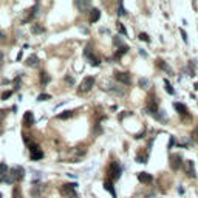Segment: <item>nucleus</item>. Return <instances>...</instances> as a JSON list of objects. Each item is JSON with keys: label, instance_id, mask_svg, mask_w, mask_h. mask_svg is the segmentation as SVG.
Here are the masks:
<instances>
[{"label": "nucleus", "instance_id": "obj_1", "mask_svg": "<svg viewBox=\"0 0 198 198\" xmlns=\"http://www.w3.org/2000/svg\"><path fill=\"white\" fill-rule=\"evenodd\" d=\"M107 174H109V180L113 183V181H116L118 178L121 177L122 169H121V166L118 164L116 161H112V163H110V166H109V169H107Z\"/></svg>", "mask_w": 198, "mask_h": 198}, {"label": "nucleus", "instance_id": "obj_2", "mask_svg": "<svg viewBox=\"0 0 198 198\" xmlns=\"http://www.w3.org/2000/svg\"><path fill=\"white\" fill-rule=\"evenodd\" d=\"M84 56L87 57V60L90 62V65H93V67H98V65H101V59L93 53V50H91L90 47H85L84 50Z\"/></svg>", "mask_w": 198, "mask_h": 198}, {"label": "nucleus", "instance_id": "obj_3", "mask_svg": "<svg viewBox=\"0 0 198 198\" xmlns=\"http://www.w3.org/2000/svg\"><path fill=\"white\" fill-rule=\"evenodd\" d=\"M76 189H77L76 183H68V184H63V186L60 187V193L65 195V196L76 198Z\"/></svg>", "mask_w": 198, "mask_h": 198}, {"label": "nucleus", "instance_id": "obj_4", "mask_svg": "<svg viewBox=\"0 0 198 198\" xmlns=\"http://www.w3.org/2000/svg\"><path fill=\"white\" fill-rule=\"evenodd\" d=\"M30 153H31V160L33 161H39L44 158V152L37 144H30Z\"/></svg>", "mask_w": 198, "mask_h": 198}, {"label": "nucleus", "instance_id": "obj_5", "mask_svg": "<svg viewBox=\"0 0 198 198\" xmlns=\"http://www.w3.org/2000/svg\"><path fill=\"white\" fill-rule=\"evenodd\" d=\"M93 85H95V77H93V76L85 77L84 81H82V84H81V87H79V93H85V91H90L91 88H93Z\"/></svg>", "mask_w": 198, "mask_h": 198}, {"label": "nucleus", "instance_id": "obj_6", "mask_svg": "<svg viewBox=\"0 0 198 198\" xmlns=\"http://www.w3.org/2000/svg\"><path fill=\"white\" fill-rule=\"evenodd\" d=\"M147 113H150V115H156V112H160L158 110V101H156V98L152 95L150 98H147Z\"/></svg>", "mask_w": 198, "mask_h": 198}, {"label": "nucleus", "instance_id": "obj_7", "mask_svg": "<svg viewBox=\"0 0 198 198\" xmlns=\"http://www.w3.org/2000/svg\"><path fill=\"white\" fill-rule=\"evenodd\" d=\"M9 175L14 178V181H20V180H23V177H25V169H23L22 166H16V167H12V169L9 170Z\"/></svg>", "mask_w": 198, "mask_h": 198}, {"label": "nucleus", "instance_id": "obj_8", "mask_svg": "<svg viewBox=\"0 0 198 198\" xmlns=\"http://www.w3.org/2000/svg\"><path fill=\"white\" fill-rule=\"evenodd\" d=\"M115 77H116V81H119L121 84H125V85L131 84V77L127 71L125 73H115Z\"/></svg>", "mask_w": 198, "mask_h": 198}, {"label": "nucleus", "instance_id": "obj_9", "mask_svg": "<svg viewBox=\"0 0 198 198\" xmlns=\"http://www.w3.org/2000/svg\"><path fill=\"white\" fill-rule=\"evenodd\" d=\"M183 161H181V156L180 155H172L170 156V167H172L174 170H178L181 167Z\"/></svg>", "mask_w": 198, "mask_h": 198}, {"label": "nucleus", "instance_id": "obj_10", "mask_svg": "<svg viewBox=\"0 0 198 198\" xmlns=\"http://www.w3.org/2000/svg\"><path fill=\"white\" fill-rule=\"evenodd\" d=\"M23 125L25 127L34 125V115H33V112H25V115H23Z\"/></svg>", "mask_w": 198, "mask_h": 198}, {"label": "nucleus", "instance_id": "obj_11", "mask_svg": "<svg viewBox=\"0 0 198 198\" xmlns=\"http://www.w3.org/2000/svg\"><path fill=\"white\" fill-rule=\"evenodd\" d=\"M186 174L189 178H195V166H193V161L192 160H187L186 161Z\"/></svg>", "mask_w": 198, "mask_h": 198}, {"label": "nucleus", "instance_id": "obj_12", "mask_svg": "<svg viewBox=\"0 0 198 198\" xmlns=\"http://www.w3.org/2000/svg\"><path fill=\"white\" fill-rule=\"evenodd\" d=\"M152 180H153V177H152L150 174H147V172H139V174H138V181H139V183L149 184Z\"/></svg>", "mask_w": 198, "mask_h": 198}, {"label": "nucleus", "instance_id": "obj_13", "mask_svg": "<svg viewBox=\"0 0 198 198\" xmlns=\"http://www.w3.org/2000/svg\"><path fill=\"white\" fill-rule=\"evenodd\" d=\"M99 19H101V11L96 9V8H93V9L90 11V23H96Z\"/></svg>", "mask_w": 198, "mask_h": 198}, {"label": "nucleus", "instance_id": "obj_14", "mask_svg": "<svg viewBox=\"0 0 198 198\" xmlns=\"http://www.w3.org/2000/svg\"><path fill=\"white\" fill-rule=\"evenodd\" d=\"M28 67H37L39 65V57L36 56V54H31L28 59H26V62H25Z\"/></svg>", "mask_w": 198, "mask_h": 198}, {"label": "nucleus", "instance_id": "obj_15", "mask_svg": "<svg viewBox=\"0 0 198 198\" xmlns=\"http://www.w3.org/2000/svg\"><path fill=\"white\" fill-rule=\"evenodd\" d=\"M174 107L177 109V112L180 113V115H187V107L184 104H181V102H174Z\"/></svg>", "mask_w": 198, "mask_h": 198}, {"label": "nucleus", "instance_id": "obj_16", "mask_svg": "<svg viewBox=\"0 0 198 198\" xmlns=\"http://www.w3.org/2000/svg\"><path fill=\"white\" fill-rule=\"evenodd\" d=\"M104 189H105V190H109V192L112 193L113 198H116V192H115V187H113V183H112L110 180H107V181L104 183Z\"/></svg>", "mask_w": 198, "mask_h": 198}, {"label": "nucleus", "instance_id": "obj_17", "mask_svg": "<svg viewBox=\"0 0 198 198\" xmlns=\"http://www.w3.org/2000/svg\"><path fill=\"white\" fill-rule=\"evenodd\" d=\"M37 11H39V5L36 3V5H34V6H33V8H31V9L28 11V17H26V19H25L23 22H30V20H31V19H33V17H34V16L37 14Z\"/></svg>", "mask_w": 198, "mask_h": 198}, {"label": "nucleus", "instance_id": "obj_18", "mask_svg": "<svg viewBox=\"0 0 198 198\" xmlns=\"http://www.w3.org/2000/svg\"><path fill=\"white\" fill-rule=\"evenodd\" d=\"M44 31H45V28H44L42 25H39V23H34V25L31 26V33H33V34H42Z\"/></svg>", "mask_w": 198, "mask_h": 198}, {"label": "nucleus", "instance_id": "obj_19", "mask_svg": "<svg viewBox=\"0 0 198 198\" xmlns=\"http://www.w3.org/2000/svg\"><path fill=\"white\" fill-rule=\"evenodd\" d=\"M50 81H51L50 74L45 73V71H42V73H41V84H42V85H47V84H50Z\"/></svg>", "mask_w": 198, "mask_h": 198}, {"label": "nucleus", "instance_id": "obj_20", "mask_svg": "<svg viewBox=\"0 0 198 198\" xmlns=\"http://www.w3.org/2000/svg\"><path fill=\"white\" fill-rule=\"evenodd\" d=\"M44 189H45V186H42V184H37V186H34V187L31 189V193H33L34 196H39Z\"/></svg>", "mask_w": 198, "mask_h": 198}, {"label": "nucleus", "instance_id": "obj_21", "mask_svg": "<svg viewBox=\"0 0 198 198\" xmlns=\"http://www.w3.org/2000/svg\"><path fill=\"white\" fill-rule=\"evenodd\" d=\"M73 115H74L73 110H67V112H63V113L57 115V118H59V119H68V118H71Z\"/></svg>", "mask_w": 198, "mask_h": 198}, {"label": "nucleus", "instance_id": "obj_22", "mask_svg": "<svg viewBox=\"0 0 198 198\" xmlns=\"http://www.w3.org/2000/svg\"><path fill=\"white\" fill-rule=\"evenodd\" d=\"M156 63H158V67H160L161 70H166V71H169V67H167V65H166V62H164V60L158 59V60H156Z\"/></svg>", "mask_w": 198, "mask_h": 198}, {"label": "nucleus", "instance_id": "obj_23", "mask_svg": "<svg viewBox=\"0 0 198 198\" xmlns=\"http://www.w3.org/2000/svg\"><path fill=\"white\" fill-rule=\"evenodd\" d=\"M164 84H166V91H167V93H169V95H175V90H174L172 87H170V84H169L167 79L164 81Z\"/></svg>", "mask_w": 198, "mask_h": 198}, {"label": "nucleus", "instance_id": "obj_24", "mask_svg": "<svg viewBox=\"0 0 198 198\" xmlns=\"http://www.w3.org/2000/svg\"><path fill=\"white\" fill-rule=\"evenodd\" d=\"M48 99H51V96L47 95V93H42V95L37 96V101H41V102H42V101H48Z\"/></svg>", "mask_w": 198, "mask_h": 198}, {"label": "nucleus", "instance_id": "obj_25", "mask_svg": "<svg viewBox=\"0 0 198 198\" xmlns=\"http://www.w3.org/2000/svg\"><path fill=\"white\" fill-rule=\"evenodd\" d=\"M136 161L138 163H147V156L146 155H138L136 156Z\"/></svg>", "mask_w": 198, "mask_h": 198}, {"label": "nucleus", "instance_id": "obj_26", "mask_svg": "<svg viewBox=\"0 0 198 198\" xmlns=\"http://www.w3.org/2000/svg\"><path fill=\"white\" fill-rule=\"evenodd\" d=\"M139 85H141V88H147L149 87V81H147V79H139Z\"/></svg>", "mask_w": 198, "mask_h": 198}, {"label": "nucleus", "instance_id": "obj_27", "mask_svg": "<svg viewBox=\"0 0 198 198\" xmlns=\"http://www.w3.org/2000/svg\"><path fill=\"white\" fill-rule=\"evenodd\" d=\"M118 30H119V33H121V34L127 36V30H125V26H122V23H118Z\"/></svg>", "mask_w": 198, "mask_h": 198}, {"label": "nucleus", "instance_id": "obj_28", "mask_svg": "<svg viewBox=\"0 0 198 198\" xmlns=\"http://www.w3.org/2000/svg\"><path fill=\"white\" fill-rule=\"evenodd\" d=\"M139 39H141V41H144V42H149V41H150V37H149L146 33H141V34H139Z\"/></svg>", "mask_w": 198, "mask_h": 198}, {"label": "nucleus", "instance_id": "obj_29", "mask_svg": "<svg viewBox=\"0 0 198 198\" xmlns=\"http://www.w3.org/2000/svg\"><path fill=\"white\" fill-rule=\"evenodd\" d=\"M11 95H12V91H11V90H9V91H5V93L2 95V99H3V101H6L8 98H11Z\"/></svg>", "mask_w": 198, "mask_h": 198}, {"label": "nucleus", "instance_id": "obj_30", "mask_svg": "<svg viewBox=\"0 0 198 198\" xmlns=\"http://www.w3.org/2000/svg\"><path fill=\"white\" fill-rule=\"evenodd\" d=\"M122 14H127V11H125V8L122 6V3L119 5V12H118V16H122Z\"/></svg>", "mask_w": 198, "mask_h": 198}, {"label": "nucleus", "instance_id": "obj_31", "mask_svg": "<svg viewBox=\"0 0 198 198\" xmlns=\"http://www.w3.org/2000/svg\"><path fill=\"white\" fill-rule=\"evenodd\" d=\"M12 196H14V198H20V190H19L17 187L12 190Z\"/></svg>", "mask_w": 198, "mask_h": 198}, {"label": "nucleus", "instance_id": "obj_32", "mask_svg": "<svg viewBox=\"0 0 198 198\" xmlns=\"http://www.w3.org/2000/svg\"><path fill=\"white\" fill-rule=\"evenodd\" d=\"M6 116V110H0V122L3 121V118Z\"/></svg>", "mask_w": 198, "mask_h": 198}, {"label": "nucleus", "instance_id": "obj_33", "mask_svg": "<svg viewBox=\"0 0 198 198\" xmlns=\"http://www.w3.org/2000/svg\"><path fill=\"white\" fill-rule=\"evenodd\" d=\"M181 36H183V39H184V41H187V34H186V33H184L183 30H181Z\"/></svg>", "mask_w": 198, "mask_h": 198}, {"label": "nucleus", "instance_id": "obj_34", "mask_svg": "<svg viewBox=\"0 0 198 198\" xmlns=\"http://www.w3.org/2000/svg\"><path fill=\"white\" fill-rule=\"evenodd\" d=\"M65 79H67V82H70V84H73V82H74V81H73V77H70V76H67Z\"/></svg>", "mask_w": 198, "mask_h": 198}, {"label": "nucleus", "instance_id": "obj_35", "mask_svg": "<svg viewBox=\"0 0 198 198\" xmlns=\"http://www.w3.org/2000/svg\"><path fill=\"white\" fill-rule=\"evenodd\" d=\"M20 59H22V51H20V53H19V54H17V62H19Z\"/></svg>", "mask_w": 198, "mask_h": 198}, {"label": "nucleus", "instance_id": "obj_36", "mask_svg": "<svg viewBox=\"0 0 198 198\" xmlns=\"http://www.w3.org/2000/svg\"><path fill=\"white\" fill-rule=\"evenodd\" d=\"M3 180H5V178H3V177H2V175H0V183H2V181H3Z\"/></svg>", "mask_w": 198, "mask_h": 198}, {"label": "nucleus", "instance_id": "obj_37", "mask_svg": "<svg viewBox=\"0 0 198 198\" xmlns=\"http://www.w3.org/2000/svg\"><path fill=\"white\" fill-rule=\"evenodd\" d=\"M0 37H3V33H2V31H0Z\"/></svg>", "mask_w": 198, "mask_h": 198}, {"label": "nucleus", "instance_id": "obj_38", "mask_svg": "<svg viewBox=\"0 0 198 198\" xmlns=\"http://www.w3.org/2000/svg\"><path fill=\"white\" fill-rule=\"evenodd\" d=\"M76 198H77V196H76Z\"/></svg>", "mask_w": 198, "mask_h": 198}]
</instances>
